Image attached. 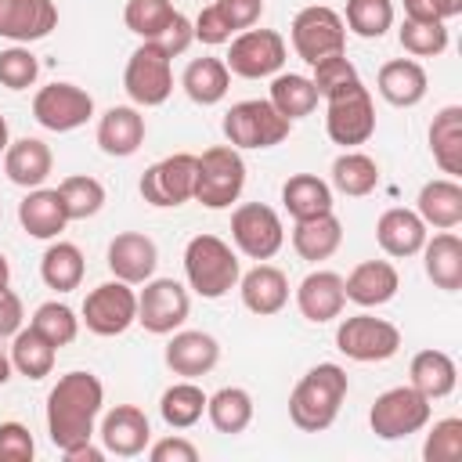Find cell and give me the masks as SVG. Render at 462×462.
Masks as SVG:
<instances>
[{"label":"cell","instance_id":"cell-3","mask_svg":"<svg viewBox=\"0 0 462 462\" xmlns=\"http://www.w3.org/2000/svg\"><path fill=\"white\" fill-rule=\"evenodd\" d=\"M184 278L188 289L202 300H220L227 296L238 278H242V263L238 253L220 238V235H195L184 245Z\"/></svg>","mask_w":462,"mask_h":462},{"label":"cell","instance_id":"cell-48","mask_svg":"<svg viewBox=\"0 0 462 462\" xmlns=\"http://www.w3.org/2000/svg\"><path fill=\"white\" fill-rule=\"evenodd\" d=\"M422 458L426 462L462 458V419L458 415H448V419L433 422V430L426 433V444H422Z\"/></svg>","mask_w":462,"mask_h":462},{"label":"cell","instance_id":"cell-58","mask_svg":"<svg viewBox=\"0 0 462 462\" xmlns=\"http://www.w3.org/2000/svg\"><path fill=\"white\" fill-rule=\"evenodd\" d=\"M4 289H11V263H7V256L0 253V292Z\"/></svg>","mask_w":462,"mask_h":462},{"label":"cell","instance_id":"cell-13","mask_svg":"<svg viewBox=\"0 0 462 462\" xmlns=\"http://www.w3.org/2000/svg\"><path fill=\"white\" fill-rule=\"evenodd\" d=\"M231 242L242 256L260 263V260H271L285 245V224H282L278 209H271L263 202H242L231 213Z\"/></svg>","mask_w":462,"mask_h":462},{"label":"cell","instance_id":"cell-50","mask_svg":"<svg viewBox=\"0 0 462 462\" xmlns=\"http://www.w3.org/2000/svg\"><path fill=\"white\" fill-rule=\"evenodd\" d=\"M36 440L22 422H0V462H32Z\"/></svg>","mask_w":462,"mask_h":462},{"label":"cell","instance_id":"cell-53","mask_svg":"<svg viewBox=\"0 0 462 462\" xmlns=\"http://www.w3.org/2000/svg\"><path fill=\"white\" fill-rule=\"evenodd\" d=\"M191 40H195V29H191V18H184L180 11L173 14V22L159 32V40H152V43H159L170 58H177V54H184L188 47H191Z\"/></svg>","mask_w":462,"mask_h":462},{"label":"cell","instance_id":"cell-56","mask_svg":"<svg viewBox=\"0 0 462 462\" xmlns=\"http://www.w3.org/2000/svg\"><path fill=\"white\" fill-rule=\"evenodd\" d=\"M404 18H411V22H448L451 7H448V0H404Z\"/></svg>","mask_w":462,"mask_h":462},{"label":"cell","instance_id":"cell-11","mask_svg":"<svg viewBox=\"0 0 462 462\" xmlns=\"http://www.w3.org/2000/svg\"><path fill=\"white\" fill-rule=\"evenodd\" d=\"M336 346L350 361L372 365V361H390L401 350V328L386 318L375 314H350L336 325Z\"/></svg>","mask_w":462,"mask_h":462},{"label":"cell","instance_id":"cell-9","mask_svg":"<svg viewBox=\"0 0 462 462\" xmlns=\"http://www.w3.org/2000/svg\"><path fill=\"white\" fill-rule=\"evenodd\" d=\"M289 40L296 58H303L307 65H318L321 58L343 54L346 51V25L343 14L325 7V4H310L303 11H296L292 25H289Z\"/></svg>","mask_w":462,"mask_h":462},{"label":"cell","instance_id":"cell-39","mask_svg":"<svg viewBox=\"0 0 462 462\" xmlns=\"http://www.w3.org/2000/svg\"><path fill=\"white\" fill-rule=\"evenodd\" d=\"M206 415L217 433H245L253 422V393L242 386H220L213 397H206Z\"/></svg>","mask_w":462,"mask_h":462},{"label":"cell","instance_id":"cell-60","mask_svg":"<svg viewBox=\"0 0 462 462\" xmlns=\"http://www.w3.org/2000/svg\"><path fill=\"white\" fill-rule=\"evenodd\" d=\"M11 372H14V368H11V357H7V354H0V386L11 379Z\"/></svg>","mask_w":462,"mask_h":462},{"label":"cell","instance_id":"cell-40","mask_svg":"<svg viewBox=\"0 0 462 462\" xmlns=\"http://www.w3.org/2000/svg\"><path fill=\"white\" fill-rule=\"evenodd\" d=\"M159 415L170 430H188L206 415V390L195 379H180L162 390L159 397Z\"/></svg>","mask_w":462,"mask_h":462},{"label":"cell","instance_id":"cell-51","mask_svg":"<svg viewBox=\"0 0 462 462\" xmlns=\"http://www.w3.org/2000/svg\"><path fill=\"white\" fill-rule=\"evenodd\" d=\"M191 29H195V40H199V43H206V47H220V43H227V40L235 36V29L227 25V18L220 14V7H217V4L202 7V11L195 14Z\"/></svg>","mask_w":462,"mask_h":462},{"label":"cell","instance_id":"cell-32","mask_svg":"<svg viewBox=\"0 0 462 462\" xmlns=\"http://www.w3.org/2000/svg\"><path fill=\"white\" fill-rule=\"evenodd\" d=\"M282 206L292 220H310L321 213H332V184L318 173H292L282 184Z\"/></svg>","mask_w":462,"mask_h":462},{"label":"cell","instance_id":"cell-31","mask_svg":"<svg viewBox=\"0 0 462 462\" xmlns=\"http://www.w3.org/2000/svg\"><path fill=\"white\" fill-rule=\"evenodd\" d=\"M408 386H415L426 401H440L458 386V365L444 350H419L408 368Z\"/></svg>","mask_w":462,"mask_h":462},{"label":"cell","instance_id":"cell-34","mask_svg":"<svg viewBox=\"0 0 462 462\" xmlns=\"http://www.w3.org/2000/svg\"><path fill=\"white\" fill-rule=\"evenodd\" d=\"M83 274H87L83 249L76 242L51 238V245L40 256V278H43V285L54 289V292H72V289H79Z\"/></svg>","mask_w":462,"mask_h":462},{"label":"cell","instance_id":"cell-49","mask_svg":"<svg viewBox=\"0 0 462 462\" xmlns=\"http://www.w3.org/2000/svg\"><path fill=\"white\" fill-rule=\"evenodd\" d=\"M310 69H314L310 83H314L318 97H328V94H336V90H343V87H350V83H357V79H361V76H357V69H354V61H350L346 54L321 58V61H318V65H310Z\"/></svg>","mask_w":462,"mask_h":462},{"label":"cell","instance_id":"cell-14","mask_svg":"<svg viewBox=\"0 0 462 462\" xmlns=\"http://www.w3.org/2000/svg\"><path fill=\"white\" fill-rule=\"evenodd\" d=\"M79 321L94 336H123L130 325H137V292H134V285H126L119 278L94 285L83 300V318Z\"/></svg>","mask_w":462,"mask_h":462},{"label":"cell","instance_id":"cell-37","mask_svg":"<svg viewBox=\"0 0 462 462\" xmlns=\"http://www.w3.org/2000/svg\"><path fill=\"white\" fill-rule=\"evenodd\" d=\"M11 368L25 379H43L54 372V361H58V346L40 336L32 325H22L14 336H11Z\"/></svg>","mask_w":462,"mask_h":462},{"label":"cell","instance_id":"cell-19","mask_svg":"<svg viewBox=\"0 0 462 462\" xmlns=\"http://www.w3.org/2000/svg\"><path fill=\"white\" fill-rule=\"evenodd\" d=\"M162 361L173 375L180 379H199V375H209L220 361V343L202 332V328H177L170 332V343L162 350Z\"/></svg>","mask_w":462,"mask_h":462},{"label":"cell","instance_id":"cell-12","mask_svg":"<svg viewBox=\"0 0 462 462\" xmlns=\"http://www.w3.org/2000/svg\"><path fill=\"white\" fill-rule=\"evenodd\" d=\"M195 170H199V155L191 152H173L159 162H152L144 173H141V199L155 209H166V206H184L195 199Z\"/></svg>","mask_w":462,"mask_h":462},{"label":"cell","instance_id":"cell-55","mask_svg":"<svg viewBox=\"0 0 462 462\" xmlns=\"http://www.w3.org/2000/svg\"><path fill=\"white\" fill-rule=\"evenodd\" d=\"M25 321V307H22V296L4 289L0 292V339H11Z\"/></svg>","mask_w":462,"mask_h":462},{"label":"cell","instance_id":"cell-20","mask_svg":"<svg viewBox=\"0 0 462 462\" xmlns=\"http://www.w3.org/2000/svg\"><path fill=\"white\" fill-rule=\"evenodd\" d=\"M58 29L54 0H0V40L36 43Z\"/></svg>","mask_w":462,"mask_h":462},{"label":"cell","instance_id":"cell-23","mask_svg":"<svg viewBox=\"0 0 462 462\" xmlns=\"http://www.w3.org/2000/svg\"><path fill=\"white\" fill-rule=\"evenodd\" d=\"M144 134L148 126L137 105H112L97 119V148L112 159H130L144 144Z\"/></svg>","mask_w":462,"mask_h":462},{"label":"cell","instance_id":"cell-59","mask_svg":"<svg viewBox=\"0 0 462 462\" xmlns=\"http://www.w3.org/2000/svg\"><path fill=\"white\" fill-rule=\"evenodd\" d=\"M7 144H11V130H7V119L0 116V155L7 152Z\"/></svg>","mask_w":462,"mask_h":462},{"label":"cell","instance_id":"cell-27","mask_svg":"<svg viewBox=\"0 0 462 462\" xmlns=\"http://www.w3.org/2000/svg\"><path fill=\"white\" fill-rule=\"evenodd\" d=\"M51 170H54V152L40 137H18L4 152V173H7V180L18 184V188H25V191L29 188H43V180L51 177Z\"/></svg>","mask_w":462,"mask_h":462},{"label":"cell","instance_id":"cell-52","mask_svg":"<svg viewBox=\"0 0 462 462\" xmlns=\"http://www.w3.org/2000/svg\"><path fill=\"white\" fill-rule=\"evenodd\" d=\"M213 4L220 7V14L227 18V25L235 32L253 29L260 22V14H263V0H213Z\"/></svg>","mask_w":462,"mask_h":462},{"label":"cell","instance_id":"cell-1","mask_svg":"<svg viewBox=\"0 0 462 462\" xmlns=\"http://www.w3.org/2000/svg\"><path fill=\"white\" fill-rule=\"evenodd\" d=\"M105 408V386L94 372H65L47 393V437L58 451L94 440Z\"/></svg>","mask_w":462,"mask_h":462},{"label":"cell","instance_id":"cell-46","mask_svg":"<svg viewBox=\"0 0 462 462\" xmlns=\"http://www.w3.org/2000/svg\"><path fill=\"white\" fill-rule=\"evenodd\" d=\"M397 40L411 58H437V54L448 51V25L444 22H411V18H404L401 29H397Z\"/></svg>","mask_w":462,"mask_h":462},{"label":"cell","instance_id":"cell-47","mask_svg":"<svg viewBox=\"0 0 462 462\" xmlns=\"http://www.w3.org/2000/svg\"><path fill=\"white\" fill-rule=\"evenodd\" d=\"M40 76V61L25 43H11L0 51V87L7 90H29Z\"/></svg>","mask_w":462,"mask_h":462},{"label":"cell","instance_id":"cell-21","mask_svg":"<svg viewBox=\"0 0 462 462\" xmlns=\"http://www.w3.org/2000/svg\"><path fill=\"white\" fill-rule=\"evenodd\" d=\"M296 307L307 321L314 325H325V321H336L346 307V292H343V274L336 271H310L300 285H296Z\"/></svg>","mask_w":462,"mask_h":462},{"label":"cell","instance_id":"cell-61","mask_svg":"<svg viewBox=\"0 0 462 462\" xmlns=\"http://www.w3.org/2000/svg\"><path fill=\"white\" fill-rule=\"evenodd\" d=\"M448 7H451V18H458V14H462V0H448Z\"/></svg>","mask_w":462,"mask_h":462},{"label":"cell","instance_id":"cell-42","mask_svg":"<svg viewBox=\"0 0 462 462\" xmlns=\"http://www.w3.org/2000/svg\"><path fill=\"white\" fill-rule=\"evenodd\" d=\"M58 195L65 202V213L69 220H87V217H97L101 206H105V184L90 173H76V177H65L58 184Z\"/></svg>","mask_w":462,"mask_h":462},{"label":"cell","instance_id":"cell-28","mask_svg":"<svg viewBox=\"0 0 462 462\" xmlns=\"http://www.w3.org/2000/svg\"><path fill=\"white\" fill-rule=\"evenodd\" d=\"M18 224L29 238H58L69 224V213H65V202L58 195V188H29L25 199L18 202Z\"/></svg>","mask_w":462,"mask_h":462},{"label":"cell","instance_id":"cell-35","mask_svg":"<svg viewBox=\"0 0 462 462\" xmlns=\"http://www.w3.org/2000/svg\"><path fill=\"white\" fill-rule=\"evenodd\" d=\"M430 152L433 162L448 173H462V105H444L430 123Z\"/></svg>","mask_w":462,"mask_h":462},{"label":"cell","instance_id":"cell-17","mask_svg":"<svg viewBox=\"0 0 462 462\" xmlns=\"http://www.w3.org/2000/svg\"><path fill=\"white\" fill-rule=\"evenodd\" d=\"M97 437H101L105 455L137 458V455H144L148 444H152V422H148V415H144L137 404H116V408H108V411L101 415Z\"/></svg>","mask_w":462,"mask_h":462},{"label":"cell","instance_id":"cell-30","mask_svg":"<svg viewBox=\"0 0 462 462\" xmlns=\"http://www.w3.org/2000/svg\"><path fill=\"white\" fill-rule=\"evenodd\" d=\"M422 267L426 278L444 289V292H458L462 289V238L455 231H437L433 238L422 242Z\"/></svg>","mask_w":462,"mask_h":462},{"label":"cell","instance_id":"cell-8","mask_svg":"<svg viewBox=\"0 0 462 462\" xmlns=\"http://www.w3.org/2000/svg\"><path fill=\"white\" fill-rule=\"evenodd\" d=\"M430 415H433V401H426L415 386H393L379 393L375 404L368 408V426L379 440H404L426 430Z\"/></svg>","mask_w":462,"mask_h":462},{"label":"cell","instance_id":"cell-43","mask_svg":"<svg viewBox=\"0 0 462 462\" xmlns=\"http://www.w3.org/2000/svg\"><path fill=\"white\" fill-rule=\"evenodd\" d=\"M343 25L361 40H379L393 25V0H346Z\"/></svg>","mask_w":462,"mask_h":462},{"label":"cell","instance_id":"cell-44","mask_svg":"<svg viewBox=\"0 0 462 462\" xmlns=\"http://www.w3.org/2000/svg\"><path fill=\"white\" fill-rule=\"evenodd\" d=\"M29 325H32L40 336H47L54 346H69V343L79 336V318H76V310H72L69 303H58V300L40 303V307L32 310Z\"/></svg>","mask_w":462,"mask_h":462},{"label":"cell","instance_id":"cell-5","mask_svg":"<svg viewBox=\"0 0 462 462\" xmlns=\"http://www.w3.org/2000/svg\"><path fill=\"white\" fill-rule=\"evenodd\" d=\"M242 188H245V159L238 148L213 144L199 155L195 202H202L206 209H227L231 202H238Z\"/></svg>","mask_w":462,"mask_h":462},{"label":"cell","instance_id":"cell-54","mask_svg":"<svg viewBox=\"0 0 462 462\" xmlns=\"http://www.w3.org/2000/svg\"><path fill=\"white\" fill-rule=\"evenodd\" d=\"M148 458L152 462H199V448L188 437H162L148 444Z\"/></svg>","mask_w":462,"mask_h":462},{"label":"cell","instance_id":"cell-10","mask_svg":"<svg viewBox=\"0 0 462 462\" xmlns=\"http://www.w3.org/2000/svg\"><path fill=\"white\" fill-rule=\"evenodd\" d=\"M227 43H231V51H227L224 65H227L231 76H242V79L278 76L285 58H289V43L274 29H242Z\"/></svg>","mask_w":462,"mask_h":462},{"label":"cell","instance_id":"cell-41","mask_svg":"<svg viewBox=\"0 0 462 462\" xmlns=\"http://www.w3.org/2000/svg\"><path fill=\"white\" fill-rule=\"evenodd\" d=\"M267 101H271L289 123H296V119L310 116V112L318 108V90H314L310 76L278 72V76H271V94H267Z\"/></svg>","mask_w":462,"mask_h":462},{"label":"cell","instance_id":"cell-2","mask_svg":"<svg viewBox=\"0 0 462 462\" xmlns=\"http://www.w3.org/2000/svg\"><path fill=\"white\" fill-rule=\"evenodd\" d=\"M346 390H350V379H346V368L336 365V361H321L314 365L289 393V419L296 430L303 433H321L336 422L343 401H346Z\"/></svg>","mask_w":462,"mask_h":462},{"label":"cell","instance_id":"cell-22","mask_svg":"<svg viewBox=\"0 0 462 462\" xmlns=\"http://www.w3.org/2000/svg\"><path fill=\"white\" fill-rule=\"evenodd\" d=\"M401 289V274L390 260H361L346 278H343V292L350 303L357 307H383L397 296Z\"/></svg>","mask_w":462,"mask_h":462},{"label":"cell","instance_id":"cell-57","mask_svg":"<svg viewBox=\"0 0 462 462\" xmlns=\"http://www.w3.org/2000/svg\"><path fill=\"white\" fill-rule=\"evenodd\" d=\"M69 462H101L105 458V448H97L94 440H83V444H72L61 451Z\"/></svg>","mask_w":462,"mask_h":462},{"label":"cell","instance_id":"cell-4","mask_svg":"<svg viewBox=\"0 0 462 462\" xmlns=\"http://www.w3.org/2000/svg\"><path fill=\"white\" fill-rule=\"evenodd\" d=\"M292 123L267 101V97H245V101H235L227 112H224V137L231 148H274L289 137Z\"/></svg>","mask_w":462,"mask_h":462},{"label":"cell","instance_id":"cell-16","mask_svg":"<svg viewBox=\"0 0 462 462\" xmlns=\"http://www.w3.org/2000/svg\"><path fill=\"white\" fill-rule=\"evenodd\" d=\"M94 116V97L76 83H47L32 94V119L43 130L72 134Z\"/></svg>","mask_w":462,"mask_h":462},{"label":"cell","instance_id":"cell-38","mask_svg":"<svg viewBox=\"0 0 462 462\" xmlns=\"http://www.w3.org/2000/svg\"><path fill=\"white\" fill-rule=\"evenodd\" d=\"M332 188L350 199H365L379 188V162L357 148H343V155L332 159Z\"/></svg>","mask_w":462,"mask_h":462},{"label":"cell","instance_id":"cell-36","mask_svg":"<svg viewBox=\"0 0 462 462\" xmlns=\"http://www.w3.org/2000/svg\"><path fill=\"white\" fill-rule=\"evenodd\" d=\"M180 87H184V94L195 105L209 108V105H217V101L227 97L231 72H227L224 58H191L188 69H184V76H180Z\"/></svg>","mask_w":462,"mask_h":462},{"label":"cell","instance_id":"cell-6","mask_svg":"<svg viewBox=\"0 0 462 462\" xmlns=\"http://www.w3.org/2000/svg\"><path fill=\"white\" fill-rule=\"evenodd\" d=\"M173 58L144 40L130 58H126V69H123V90L126 97L137 105V108H159L166 105V97L173 94Z\"/></svg>","mask_w":462,"mask_h":462},{"label":"cell","instance_id":"cell-25","mask_svg":"<svg viewBox=\"0 0 462 462\" xmlns=\"http://www.w3.org/2000/svg\"><path fill=\"white\" fill-rule=\"evenodd\" d=\"M375 90L393 108H415L430 90V76L415 58H393V61H386L379 69Z\"/></svg>","mask_w":462,"mask_h":462},{"label":"cell","instance_id":"cell-29","mask_svg":"<svg viewBox=\"0 0 462 462\" xmlns=\"http://www.w3.org/2000/svg\"><path fill=\"white\" fill-rule=\"evenodd\" d=\"M415 213L422 217L426 227L437 231H455L462 224V184L455 177H433L419 188Z\"/></svg>","mask_w":462,"mask_h":462},{"label":"cell","instance_id":"cell-7","mask_svg":"<svg viewBox=\"0 0 462 462\" xmlns=\"http://www.w3.org/2000/svg\"><path fill=\"white\" fill-rule=\"evenodd\" d=\"M325 134L343 148H357L375 134V105L361 79L325 97Z\"/></svg>","mask_w":462,"mask_h":462},{"label":"cell","instance_id":"cell-45","mask_svg":"<svg viewBox=\"0 0 462 462\" xmlns=\"http://www.w3.org/2000/svg\"><path fill=\"white\" fill-rule=\"evenodd\" d=\"M177 7L170 0H126L123 7V22L134 36L141 40H159V32L173 22Z\"/></svg>","mask_w":462,"mask_h":462},{"label":"cell","instance_id":"cell-18","mask_svg":"<svg viewBox=\"0 0 462 462\" xmlns=\"http://www.w3.org/2000/svg\"><path fill=\"white\" fill-rule=\"evenodd\" d=\"M105 263H108L112 278H119L126 285H144L159 267V245L144 231H119L108 242Z\"/></svg>","mask_w":462,"mask_h":462},{"label":"cell","instance_id":"cell-33","mask_svg":"<svg viewBox=\"0 0 462 462\" xmlns=\"http://www.w3.org/2000/svg\"><path fill=\"white\" fill-rule=\"evenodd\" d=\"M339 245H343V224H339L336 213H321V217H310V220H296V227H292V249H296L300 260L321 263V260H328Z\"/></svg>","mask_w":462,"mask_h":462},{"label":"cell","instance_id":"cell-24","mask_svg":"<svg viewBox=\"0 0 462 462\" xmlns=\"http://www.w3.org/2000/svg\"><path fill=\"white\" fill-rule=\"evenodd\" d=\"M430 238V227L422 224V217L415 209H404V206H393L386 209L379 220H375V242L386 256L393 260H408L422 249V242Z\"/></svg>","mask_w":462,"mask_h":462},{"label":"cell","instance_id":"cell-15","mask_svg":"<svg viewBox=\"0 0 462 462\" xmlns=\"http://www.w3.org/2000/svg\"><path fill=\"white\" fill-rule=\"evenodd\" d=\"M191 314V296L173 278H148L137 292V325L152 336L177 332Z\"/></svg>","mask_w":462,"mask_h":462},{"label":"cell","instance_id":"cell-26","mask_svg":"<svg viewBox=\"0 0 462 462\" xmlns=\"http://www.w3.org/2000/svg\"><path fill=\"white\" fill-rule=\"evenodd\" d=\"M238 292H242L245 310H253L256 318H271L289 303V278L282 267L260 260L253 271L238 278Z\"/></svg>","mask_w":462,"mask_h":462}]
</instances>
